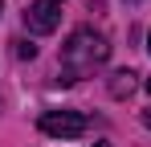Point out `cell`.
<instances>
[{"label":"cell","mask_w":151,"mask_h":147,"mask_svg":"<svg viewBox=\"0 0 151 147\" xmlns=\"http://www.w3.org/2000/svg\"><path fill=\"white\" fill-rule=\"evenodd\" d=\"M110 57V45H106V37L94 33V29H74L70 33V41L61 45V82H78V78H86V74L102 66Z\"/></svg>","instance_id":"obj_1"},{"label":"cell","mask_w":151,"mask_h":147,"mask_svg":"<svg viewBox=\"0 0 151 147\" xmlns=\"http://www.w3.org/2000/svg\"><path fill=\"white\" fill-rule=\"evenodd\" d=\"M0 8H4V0H0Z\"/></svg>","instance_id":"obj_10"},{"label":"cell","mask_w":151,"mask_h":147,"mask_svg":"<svg viewBox=\"0 0 151 147\" xmlns=\"http://www.w3.org/2000/svg\"><path fill=\"white\" fill-rule=\"evenodd\" d=\"M106 90H110V98H131V90H135V74H131V70H119V74H110Z\"/></svg>","instance_id":"obj_4"},{"label":"cell","mask_w":151,"mask_h":147,"mask_svg":"<svg viewBox=\"0 0 151 147\" xmlns=\"http://www.w3.org/2000/svg\"><path fill=\"white\" fill-rule=\"evenodd\" d=\"M143 127H151V110H143Z\"/></svg>","instance_id":"obj_6"},{"label":"cell","mask_w":151,"mask_h":147,"mask_svg":"<svg viewBox=\"0 0 151 147\" xmlns=\"http://www.w3.org/2000/svg\"><path fill=\"white\" fill-rule=\"evenodd\" d=\"M61 4L65 0H33L25 8V29L29 33H53L61 24Z\"/></svg>","instance_id":"obj_3"},{"label":"cell","mask_w":151,"mask_h":147,"mask_svg":"<svg viewBox=\"0 0 151 147\" xmlns=\"http://www.w3.org/2000/svg\"><path fill=\"white\" fill-rule=\"evenodd\" d=\"M147 90H151V78H147Z\"/></svg>","instance_id":"obj_9"},{"label":"cell","mask_w":151,"mask_h":147,"mask_svg":"<svg viewBox=\"0 0 151 147\" xmlns=\"http://www.w3.org/2000/svg\"><path fill=\"white\" fill-rule=\"evenodd\" d=\"M41 131L53 135V139H74V135L90 131V119L78 115V110H45L41 115Z\"/></svg>","instance_id":"obj_2"},{"label":"cell","mask_w":151,"mask_h":147,"mask_svg":"<svg viewBox=\"0 0 151 147\" xmlns=\"http://www.w3.org/2000/svg\"><path fill=\"white\" fill-rule=\"evenodd\" d=\"M12 45H17V57H21V61H33V57H37V45H33V41H25V37H21V41H12Z\"/></svg>","instance_id":"obj_5"},{"label":"cell","mask_w":151,"mask_h":147,"mask_svg":"<svg viewBox=\"0 0 151 147\" xmlns=\"http://www.w3.org/2000/svg\"><path fill=\"white\" fill-rule=\"evenodd\" d=\"M147 49H151V33H147Z\"/></svg>","instance_id":"obj_8"},{"label":"cell","mask_w":151,"mask_h":147,"mask_svg":"<svg viewBox=\"0 0 151 147\" xmlns=\"http://www.w3.org/2000/svg\"><path fill=\"white\" fill-rule=\"evenodd\" d=\"M94 147H110V143H94Z\"/></svg>","instance_id":"obj_7"}]
</instances>
